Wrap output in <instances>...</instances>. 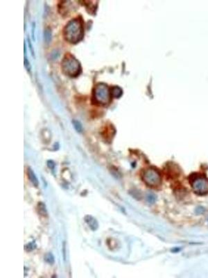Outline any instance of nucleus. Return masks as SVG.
<instances>
[{"mask_svg":"<svg viewBox=\"0 0 208 278\" xmlns=\"http://www.w3.org/2000/svg\"><path fill=\"white\" fill-rule=\"evenodd\" d=\"M44 39L47 42L50 41L51 39V31L49 27H47L44 31Z\"/></svg>","mask_w":208,"mask_h":278,"instance_id":"9d476101","label":"nucleus"},{"mask_svg":"<svg viewBox=\"0 0 208 278\" xmlns=\"http://www.w3.org/2000/svg\"><path fill=\"white\" fill-rule=\"evenodd\" d=\"M37 211L38 213L42 216L46 217L47 216V210L45 204L43 203H39L37 206Z\"/></svg>","mask_w":208,"mask_h":278,"instance_id":"6e6552de","label":"nucleus"},{"mask_svg":"<svg viewBox=\"0 0 208 278\" xmlns=\"http://www.w3.org/2000/svg\"><path fill=\"white\" fill-rule=\"evenodd\" d=\"M47 166H48V167L50 168L51 170H54L55 169V166H56V164H55V163L53 161H51V160H49V161H47Z\"/></svg>","mask_w":208,"mask_h":278,"instance_id":"4468645a","label":"nucleus"},{"mask_svg":"<svg viewBox=\"0 0 208 278\" xmlns=\"http://www.w3.org/2000/svg\"><path fill=\"white\" fill-rule=\"evenodd\" d=\"M24 64H25V66H26V68H27V70H30V63L29 62V61L27 60V57H26L25 59H24Z\"/></svg>","mask_w":208,"mask_h":278,"instance_id":"2eb2a0df","label":"nucleus"},{"mask_svg":"<svg viewBox=\"0 0 208 278\" xmlns=\"http://www.w3.org/2000/svg\"><path fill=\"white\" fill-rule=\"evenodd\" d=\"M36 248V244L35 243L34 241L33 242H30L28 244H27L24 247V248L26 249V250L29 252V251H32L34 250V249Z\"/></svg>","mask_w":208,"mask_h":278,"instance_id":"f8f14e48","label":"nucleus"},{"mask_svg":"<svg viewBox=\"0 0 208 278\" xmlns=\"http://www.w3.org/2000/svg\"><path fill=\"white\" fill-rule=\"evenodd\" d=\"M61 66L64 73L72 77L77 75L81 71V63L72 54L69 53L63 57Z\"/></svg>","mask_w":208,"mask_h":278,"instance_id":"f03ea898","label":"nucleus"},{"mask_svg":"<svg viewBox=\"0 0 208 278\" xmlns=\"http://www.w3.org/2000/svg\"><path fill=\"white\" fill-rule=\"evenodd\" d=\"M190 184L193 191L198 195L208 193V179L200 175H193L190 178Z\"/></svg>","mask_w":208,"mask_h":278,"instance_id":"20e7f679","label":"nucleus"},{"mask_svg":"<svg viewBox=\"0 0 208 278\" xmlns=\"http://www.w3.org/2000/svg\"><path fill=\"white\" fill-rule=\"evenodd\" d=\"M64 36L68 41L76 42L83 35V28L79 18H73L64 27Z\"/></svg>","mask_w":208,"mask_h":278,"instance_id":"f257e3e1","label":"nucleus"},{"mask_svg":"<svg viewBox=\"0 0 208 278\" xmlns=\"http://www.w3.org/2000/svg\"><path fill=\"white\" fill-rule=\"evenodd\" d=\"M94 99L99 104H106L110 100V92L105 83H98L93 90Z\"/></svg>","mask_w":208,"mask_h":278,"instance_id":"7ed1b4c3","label":"nucleus"},{"mask_svg":"<svg viewBox=\"0 0 208 278\" xmlns=\"http://www.w3.org/2000/svg\"><path fill=\"white\" fill-rule=\"evenodd\" d=\"M27 175H28V177H29V180H30L32 184H34L35 186H38V184H39V181H38V179H37V176H36V175H35V174L34 173V171H33V170H32L31 168H28V170H27Z\"/></svg>","mask_w":208,"mask_h":278,"instance_id":"0eeeda50","label":"nucleus"},{"mask_svg":"<svg viewBox=\"0 0 208 278\" xmlns=\"http://www.w3.org/2000/svg\"><path fill=\"white\" fill-rule=\"evenodd\" d=\"M72 123L75 128V129L78 132H82L83 127H82V125L81 124V122H80L79 121H78L76 120H74L72 121Z\"/></svg>","mask_w":208,"mask_h":278,"instance_id":"9b49d317","label":"nucleus"},{"mask_svg":"<svg viewBox=\"0 0 208 278\" xmlns=\"http://www.w3.org/2000/svg\"><path fill=\"white\" fill-rule=\"evenodd\" d=\"M44 260H45V261H47V263H50V264H52V263H54V255H52V254L50 253L47 254V255H45V256H44Z\"/></svg>","mask_w":208,"mask_h":278,"instance_id":"ddd939ff","label":"nucleus"},{"mask_svg":"<svg viewBox=\"0 0 208 278\" xmlns=\"http://www.w3.org/2000/svg\"><path fill=\"white\" fill-rule=\"evenodd\" d=\"M142 179L148 186L158 187L161 184V176L158 171L154 168H148L144 171Z\"/></svg>","mask_w":208,"mask_h":278,"instance_id":"39448f33","label":"nucleus"},{"mask_svg":"<svg viewBox=\"0 0 208 278\" xmlns=\"http://www.w3.org/2000/svg\"><path fill=\"white\" fill-rule=\"evenodd\" d=\"M123 91L121 87L118 85H115L112 88V95L115 97H119L122 95Z\"/></svg>","mask_w":208,"mask_h":278,"instance_id":"1a4fd4ad","label":"nucleus"},{"mask_svg":"<svg viewBox=\"0 0 208 278\" xmlns=\"http://www.w3.org/2000/svg\"><path fill=\"white\" fill-rule=\"evenodd\" d=\"M84 220L86 222V224L88 225V227L90 228L92 230L95 231L98 229L99 227V223L97 220L96 219L94 216L91 215H87L85 216Z\"/></svg>","mask_w":208,"mask_h":278,"instance_id":"423d86ee","label":"nucleus"},{"mask_svg":"<svg viewBox=\"0 0 208 278\" xmlns=\"http://www.w3.org/2000/svg\"><path fill=\"white\" fill-rule=\"evenodd\" d=\"M65 243L63 244V257L65 258V260H66V251H65Z\"/></svg>","mask_w":208,"mask_h":278,"instance_id":"f3484780","label":"nucleus"},{"mask_svg":"<svg viewBox=\"0 0 208 278\" xmlns=\"http://www.w3.org/2000/svg\"><path fill=\"white\" fill-rule=\"evenodd\" d=\"M35 22H33V26H32V35H33V39L35 40Z\"/></svg>","mask_w":208,"mask_h":278,"instance_id":"dca6fc26","label":"nucleus"}]
</instances>
